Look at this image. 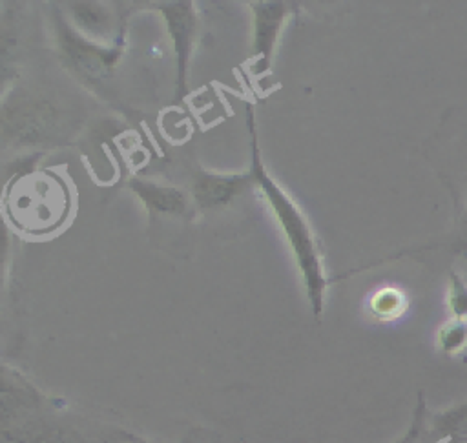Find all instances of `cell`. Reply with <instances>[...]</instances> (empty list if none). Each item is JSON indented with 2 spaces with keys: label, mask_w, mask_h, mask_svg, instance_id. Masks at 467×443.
I'll use <instances>...</instances> for the list:
<instances>
[{
  "label": "cell",
  "mask_w": 467,
  "mask_h": 443,
  "mask_svg": "<svg viewBox=\"0 0 467 443\" xmlns=\"http://www.w3.org/2000/svg\"><path fill=\"white\" fill-rule=\"evenodd\" d=\"M445 306L451 317L467 321V279L456 270H451L447 277Z\"/></svg>",
  "instance_id": "obj_11"
},
{
  "label": "cell",
  "mask_w": 467,
  "mask_h": 443,
  "mask_svg": "<svg viewBox=\"0 0 467 443\" xmlns=\"http://www.w3.org/2000/svg\"><path fill=\"white\" fill-rule=\"evenodd\" d=\"M131 190L137 193V197L144 202V206L151 211L157 213H166V215H186L190 202L188 197L170 186H159L150 180H139L133 179L130 180Z\"/></svg>",
  "instance_id": "obj_8"
},
{
  "label": "cell",
  "mask_w": 467,
  "mask_h": 443,
  "mask_svg": "<svg viewBox=\"0 0 467 443\" xmlns=\"http://www.w3.org/2000/svg\"><path fill=\"white\" fill-rule=\"evenodd\" d=\"M4 443H137L124 430H88L44 421H16L2 427Z\"/></svg>",
  "instance_id": "obj_3"
},
{
  "label": "cell",
  "mask_w": 467,
  "mask_h": 443,
  "mask_svg": "<svg viewBox=\"0 0 467 443\" xmlns=\"http://www.w3.org/2000/svg\"><path fill=\"white\" fill-rule=\"evenodd\" d=\"M137 443H155V441H148V439H139Z\"/></svg>",
  "instance_id": "obj_13"
},
{
  "label": "cell",
  "mask_w": 467,
  "mask_h": 443,
  "mask_svg": "<svg viewBox=\"0 0 467 443\" xmlns=\"http://www.w3.org/2000/svg\"><path fill=\"white\" fill-rule=\"evenodd\" d=\"M368 310L378 321H394L407 310V297L396 286H383L370 297Z\"/></svg>",
  "instance_id": "obj_9"
},
{
  "label": "cell",
  "mask_w": 467,
  "mask_h": 443,
  "mask_svg": "<svg viewBox=\"0 0 467 443\" xmlns=\"http://www.w3.org/2000/svg\"><path fill=\"white\" fill-rule=\"evenodd\" d=\"M294 11L285 2H255L252 4L254 13V33H252V57L255 71H266L272 64L277 35L285 24V18Z\"/></svg>",
  "instance_id": "obj_4"
},
{
  "label": "cell",
  "mask_w": 467,
  "mask_h": 443,
  "mask_svg": "<svg viewBox=\"0 0 467 443\" xmlns=\"http://www.w3.org/2000/svg\"><path fill=\"white\" fill-rule=\"evenodd\" d=\"M182 443H213L212 439H208V438H204V436H201V438H195L193 434L192 436H188Z\"/></svg>",
  "instance_id": "obj_12"
},
{
  "label": "cell",
  "mask_w": 467,
  "mask_h": 443,
  "mask_svg": "<svg viewBox=\"0 0 467 443\" xmlns=\"http://www.w3.org/2000/svg\"><path fill=\"white\" fill-rule=\"evenodd\" d=\"M427 160L452 202V230L445 241L423 250L467 253V102L443 111L427 140Z\"/></svg>",
  "instance_id": "obj_2"
},
{
  "label": "cell",
  "mask_w": 467,
  "mask_h": 443,
  "mask_svg": "<svg viewBox=\"0 0 467 443\" xmlns=\"http://www.w3.org/2000/svg\"><path fill=\"white\" fill-rule=\"evenodd\" d=\"M436 348L451 357L467 350V321L449 317L436 332Z\"/></svg>",
  "instance_id": "obj_10"
},
{
  "label": "cell",
  "mask_w": 467,
  "mask_h": 443,
  "mask_svg": "<svg viewBox=\"0 0 467 443\" xmlns=\"http://www.w3.org/2000/svg\"><path fill=\"white\" fill-rule=\"evenodd\" d=\"M252 180V173L241 175H213V173H199L192 186L193 201L204 208H219L237 197Z\"/></svg>",
  "instance_id": "obj_6"
},
{
  "label": "cell",
  "mask_w": 467,
  "mask_h": 443,
  "mask_svg": "<svg viewBox=\"0 0 467 443\" xmlns=\"http://www.w3.org/2000/svg\"><path fill=\"white\" fill-rule=\"evenodd\" d=\"M429 443H467V401L440 412H429Z\"/></svg>",
  "instance_id": "obj_7"
},
{
  "label": "cell",
  "mask_w": 467,
  "mask_h": 443,
  "mask_svg": "<svg viewBox=\"0 0 467 443\" xmlns=\"http://www.w3.org/2000/svg\"><path fill=\"white\" fill-rule=\"evenodd\" d=\"M246 118L250 128V144H252V180L265 195L274 217L279 222V228L294 253L296 264L299 268V273L305 283L306 297L312 306V312L316 317L323 314V303H325V290H327V279L323 272V261L321 252L317 248V242L312 235L310 224L306 221V215L303 210L296 204V201L272 179V175L265 170L255 128H254V113L252 108H246Z\"/></svg>",
  "instance_id": "obj_1"
},
{
  "label": "cell",
  "mask_w": 467,
  "mask_h": 443,
  "mask_svg": "<svg viewBox=\"0 0 467 443\" xmlns=\"http://www.w3.org/2000/svg\"><path fill=\"white\" fill-rule=\"evenodd\" d=\"M159 11L162 13L168 31L171 35L175 58H177L179 89L181 93H184L186 73H188V64L192 55V40L195 33L193 7L190 2H170V4H161Z\"/></svg>",
  "instance_id": "obj_5"
}]
</instances>
